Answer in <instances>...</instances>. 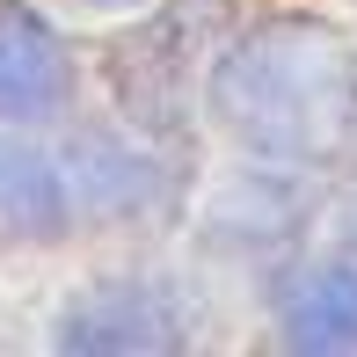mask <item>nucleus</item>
Wrapping results in <instances>:
<instances>
[{"label":"nucleus","mask_w":357,"mask_h":357,"mask_svg":"<svg viewBox=\"0 0 357 357\" xmlns=\"http://www.w3.org/2000/svg\"><path fill=\"white\" fill-rule=\"evenodd\" d=\"M0 226L8 234H52L59 226V183L22 146H0Z\"/></svg>","instance_id":"4"},{"label":"nucleus","mask_w":357,"mask_h":357,"mask_svg":"<svg viewBox=\"0 0 357 357\" xmlns=\"http://www.w3.org/2000/svg\"><path fill=\"white\" fill-rule=\"evenodd\" d=\"M350 102H357L350 59L321 29H270L219 73V109L234 117V132L255 146H278V153L335 146Z\"/></svg>","instance_id":"1"},{"label":"nucleus","mask_w":357,"mask_h":357,"mask_svg":"<svg viewBox=\"0 0 357 357\" xmlns=\"http://www.w3.org/2000/svg\"><path fill=\"white\" fill-rule=\"evenodd\" d=\"M291 335H299V343H328V350L357 343V263L321 270V278L291 299Z\"/></svg>","instance_id":"3"},{"label":"nucleus","mask_w":357,"mask_h":357,"mask_svg":"<svg viewBox=\"0 0 357 357\" xmlns=\"http://www.w3.org/2000/svg\"><path fill=\"white\" fill-rule=\"evenodd\" d=\"M66 95V59L52 29L29 15H0V117H37Z\"/></svg>","instance_id":"2"}]
</instances>
